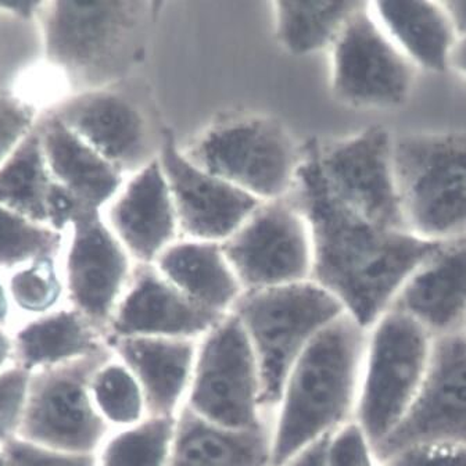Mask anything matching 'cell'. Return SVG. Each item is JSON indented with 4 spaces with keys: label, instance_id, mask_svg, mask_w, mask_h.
<instances>
[{
    "label": "cell",
    "instance_id": "35",
    "mask_svg": "<svg viewBox=\"0 0 466 466\" xmlns=\"http://www.w3.org/2000/svg\"><path fill=\"white\" fill-rule=\"evenodd\" d=\"M382 462L385 466H466V447L447 444L407 447Z\"/></svg>",
    "mask_w": 466,
    "mask_h": 466
},
{
    "label": "cell",
    "instance_id": "4",
    "mask_svg": "<svg viewBox=\"0 0 466 466\" xmlns=\"http://www.w3.org/2000/svg\"><path fill=\"white\" fill-rule=\"evenodd\" d=\"M393 167L405 229L443 243L466 235V134L393 137Z\"/></svg>",
    "mask_w": 466,
    "mask_h": 466
},
{
    "label": "cell",
    "instance_id": "27",
    "mask_svg": "<svg viewBox=\"0 0 466 466\" xmlns=\"http://www.w3.org/2000/svg\"><path fill=\"white\" fill-rule=\"evenodd\" d=\"M364 2H277V33L293 55L330 47L350 17Z\"/></svg>",
    "mask_w": 466,
    "mask_h": 466
},
{
    "label": "cell",
    "instance_id": "18",
    "mask_svg": "<svg viewBox=\"0 0 466 466\" xmlns=\"http://www.w3.org/2000/svg\"><path fill=\"white\" fill-rule=\"evenodd\" d=\"M221 319V314L189 300L155 266L140 264L111 317L110 328L118 339H185L213 329Z\"/></svg>",
    "mask_w": 466,
    "mask_h": 466
},
{
    "label": "cell",
    "instance_id": "38",
    "mask_svg": "<svg viewBox=\"0 0 466 466\" xmlns=\"http://www.w3.org/2000/svg\"><path fill=\"white\" fill-rule=\"evenodd\" d=\"M441 4L451 21L458 41L466 38V2H441Z\"/></svg>",
    "mask_w": 466,
    "mask_h": 466
},
{
    "label": "cell",
    "instance_id": "32",
    "mask_svg": "<svg viewBox=\"0 0 466 466\" xmlns=\"http://www.w3.org/2000/svg\"><path fill=\"white\" fill-rule=\"evenodd\" d=\"M31 376L15 364L0 373V449L18 436Z\"/></svg>",
    "mask_w": 466,
    "mask_h": 466
},
{
    "label": "cell",
    "instance_id": "41",
    "mask_svg": "<svg viewBox=\"0 0 466 466\" xmlns=\"http://www.w3.org/2000/svg\"><path fill=\"white\" fill-rule=\"evenodd\" d=\"M12 301H10L9 291L7 286L0 280V328L7 324L10 317V309H12Z\"/></svg>",
    "mask_w": 466,
    "mask_h": 466
},
{
    "label": "cell",
    "instance_id": "39",
    "mask_svg": "<svg viewBox=\"0 0 466 466\" xmlns=\"http://www.w3.org/2000/svg\"><path fill=\"white\" fill-rule=\"evenodd\" d=\"M15 359V339L0 328V373L7 370L10 360Z\"/></svg>",
    "mask_w": 466,
    "mask_h": 466
},
{
    "label": "cell",
    "instance_id": "21",
    "mask_svg": "<svg viewBox=\"0 0 466 466\" xmlns=\"http://www.w3.org/2000/svg\"><path fill=\"white\" fill-rule=\"evenodd\" d=\"M45 160L53 178L86 210L103 211L126 177L71 131L55 114L38 123Z\"/></svg>",
    "mask_w": 466,
    "mask_h": 466
},
{
    "label": "cell",
    "instance_id": "9",
    "mask_svg": "<svg viewBox=\"0 0 466 466\" xmlns=\"http://www.w3.org/2000/svg\"><path fill=\"white\" fill-rule=\"evenodd\" d=\"M330 49L332 91L344 105L388 110L411 95L417 68L389 38L370 4L350 17Z\"/></svg>",
    "mask_w": 466,
    "mask_h": 466
},
{
    "label": "cell",
    "instance_id": "28",
    "mask_svg": "<svg viewBox=\"0 0 466 466\" xmlns=\"http://www.w3.org/2000/svg\"><path fill=\"white\" fill-rule=\"evenodd\" d=\"M175 425L171 417H155L113 437L97 466H167Z\"/></svg>",
    "mask_w": 466,
    "mask_h": 466
},
{
    "label": "cell",
    "instance_id": "33",
    "mask_svg": "<svg viewBox=\"0 0 466 466\" xmlns=\"http://www.w3.org/2000/svg\"><path fill=\"white\" fill-rule=\"evenodd\" d=\"M36 126L33 106L20 96L0 91V167Z\"/></svg>",
    "mask_w": 466,
    "mask_h": 466
},
{
    "label": "cell",
    "instance_id": "14",
    "mask_svg": "<svg viewBox=\"0 0 466 466\" xmlns=\"http://www.w3.org/2000/svg\"><path fill=\"white\" fill-rule=\"evenodd\" d=\"M67 232L62 274L68 299L89 324H110L131 280V256L106 224L102 211H79Z\"/></svg>",
    "mask_w": 466,
    "mask_h": 466
},
{
    "label": "cell",
    "instance_id": "12",
    "mask_svg": "<svg viewBox=\"0 0 466 466\" xmlns=\"http://www.w3.org/2000/svg\"><path fill=\"white\" fill-rule=\"evenodd\" d=\"M312 149L325 185L340 203L373 224L405 229L389 132L370 128L328 145L312 143Z\"/></svg>",
    "mask_w": 466,
    "mask_h": 466
},
{
    "label": "cell",
    "instance_id": "11",
    "mask_svg": "<svg viewBox=\"0 0 466 466\" xmlns=\"http://www.w3.org/2000/svg\"><path fill=\"white\" fill-rule=\"evenodd\" d=\"M221 246L248 291L311 279L309 224L288 198L262 203Z\"/></svg>",
    "mask_w": 466,
    "mask_h": 466
},
{
    "label": "cell",
    "instance_id": "2",
    "mask_svg": "<svg viewBox=\"0 0 466 466\" xmlns=\"http://www.w3.org/2000/svg\"><path fill=\"white\" fill-rule=\"evenodd\" d=\"M368 330L341 315L318 332L291 368L272 439L282 466L356 415Z\"/></svg>",
    "mask_w": 466,
    "mask_h": 466
},
{
    "label": "cell",
    "instance_id": "26",
    "mask_svg": "<svg viewBox=\"0 0 466 466\" xmlns=\"http://www.w3.org/2000/svg\"><path fill=\"white\" fill-rule=\"evenodd\" d=\"M103 351L94 325L74 309L41 315L15 338V365L31 373Z\"/></svg>",
    "mask_w": 466,
    "mask_h": 466
},
{
    "label": "cell",
    "instance_id": "5",
    "mask_svg": "<svg viewBox=\"0 0 466 466\" xmlns=\"http://www.w3.org/2000/svg\"><path fill=\"white\" fill-rule=\"evenodd\" d=\"M235 306L256 354L264 407L280 400L307 344L346 314L340 301L312 279L248 291Z\"/></svg>",
    "mask_w": 466,
    "mask_h": 466
},
{
    "label": "cell",
    "instance_id": "19",
    "mask_svg": "<svg viewBox=\"0 0 466 466\" xmlns=\"http://www.w3.org/2000/svg\"><path fill=\"white\" fill-rule=\"evenodd\" d=\"M434 339L462 333L466 324V235L441 243L415 269L394 301Z\"/></svg>",
    "mask_w": 466,
    "mask_h": 466
},
{
    "label": "cell",
    "instance_id": "34",
    "mask_svg": "<svg viewBox=\"0 0 466 466\" xmlns=\"http://www.w3.org/2000/svg\"><path fill=\"white\" fill-rule=\"evenodd\" d=\"M7 466H97L94 454H70L35 446L18 437L2 447Z\"/></svg>",
    "mask_w": 466,
    "mask_h": 466
},
{
    "label": "cell",
    "instance_id": "23",
    "mask_svg": "<svg viewBox=\"0 0 466 466\" xmlns=\"http://www.w3.org/2000/svg\"><path fill=\"white\" fill-rule=\"evenodd\" d=\"M153 266L189 300L216 314L222 315L242 298V285L221 243L181 238Z\"/></svg>",
    "mask_w": 466,
    "mask_h": 466
},
{
    "label": "cell",
    "instance_id": "22",
    "mask_svg": "<svg viewBox=\"0 0 466 466\" xmlns=\"http://www.w3.org/2000/svg\"><path fill=\"white\" fill-rule=\"evenodd\" d=\"M370 9L417 71L450 68L458 36L441 2H373Z\"/></svg>",
    "mask_w": 466,
    "mask_h": 466
},
{
    "label": "cell",
    "instance_id": "10",
    "mask_svg": "<svg viewBox=\"0 0 466 466\" xmlns=\"http://www.w3.org/2000/svg\"><path fill=\"white\" fill-rule=\"evenodd\" d=\"M258 364L237 315L219 320L204 343L190 391L195 414L222 428H259Z\"/></svg>",
    "mask_w": 466,
    "mask_h": 466
},
{
    "label": "cell",
    "instance_id": "1",
    "mask_svg": "<svg viewBox=\"0 0 466 466\" xmlns=\"http://www.w3.org/2000/svg\"><path fill=\"white\" fill-rule=\"evenodd\" d=\"M286 198L309 224L311 279L367 330L393 307L415 269L441 245L373 224L346 208L325 185L312 143L301 155Z\"/></svg>",
    "mask_w": 466,
    "mask_h": 466
},
{
    "label": "cell",
    "instance_id": "37",
    "mask_svg": "<svg viewBox=\"0 0 466 466\" xmlns=\"http://www.w3.org/2000/svg\"><path fill=\"white\" fill-rule=\"evenodd\" d=\"M44 2H0V15L18 20L36 21Z\"/></svg>",
    "mask_w": 466,
    "mask_h": 466
},
{
    "label": "cell",
    "instance_id": "7",
    "mask_svg": "<svg viewBox=\"0 0 466 466\" xmlns=\"http://www.w3.org/2000/svg\"><path fill=\"white\" fill-rule=\"evenodd\" d=\"M182 152L196 166L261 203L288 198L301 163L288 132L264 116L218 124Z\"/></svg>",
    "mask_w": 466,
    "mask_h": 466
},
{
    "label": "cell",
    "instance_id": "16",
    "mask_svg": "<svg viewBox=\"0 0 466 466\" xmlns=\"http://www.w3.org/2000/svg\"><path fill=\"white\" fill-rule=\"evenodd\" d=\"M52 114L124 177L157 158L153 157L152 137L142 111L110 89L74 94L58 103Z\"/></svg>",
    "mask_w": 466,
    "mask_h": 466
},
{
    "label": "cell",
    "instance_id": "20",
    "mask_svg": "<svg viewBox=\"0 0 466 466\" xmlns=\"http://www.w3.org/2000/svg\"><path fill=\"white\" fill-rule=\"evenodd\" d=\"M0 204L15 213L66 233L81 204L53 178L38 126L0 167Z\"/></svg>",
    "mask_w": 466,
    "mask_h": 466
},
{
    "label": "cell",
    "instance_id": "17",
    "mask_svg": "<svg viewBox=\"0 0 466 466\" xmlns=\"http://www.w3.org/2000/svg\"><path fill=\"white\" fill-rule=\"evenodd\" d=\"M103 218L132 259L153 266L168 246L181 239L178 218L157 158L129 175Z\"/></svg>",
    "mask_w": 466,
    "mask_h": 466
},
{
    "label": "cell",
    "instance_id": "44",
    "mask_svg": "<svg viewBox=\"0 0 466 466\" xmlns=\"http://www.w3.org/2000/svg\"><path fill=\"white\" fill-rule=\"evenodd\" d=\"M372 466H385V465H383V462H378V463H375V465H372Z\"/></svg>",
    "mask_w": 466,
    "mask_h": 466
},
{
    "label": "cell",
    "instance_id": "29",
    "mask_svg": "<svg viewBox=\"0 0 466 466\" xmlns=\"http://www.w3.org/2000/svg\"><path fill=\"white\" fill-rule=\"evenodd\" d=\"M65 233L36 224L0 204V269H15L44 258L57 257Z\"/></svg>",
    "mask_w": 466,
    "mask_h": 466
},
{
    "label": "cell",
    "instance_id": "31",
    "mask_svg": "<svg viewBox=\"0 0 466 466\" xmlns=\"http://www.w3.org/2000/svg\"><path fill=\"white\" fill-rule=\"evenodd\" d=\"M6 286L13 306L38 317L52 312L65 291L56 257H44L15 269Z\"/></svg>",
    "mask_w": 466,
    "mask_h": 466
},
{
    "label": "cell",
    "instance_id": "30",
    "mask_svg": "<svg viewBox=\"0 0 466 466\" xmlns=\"http://www.w3.org/2000/svg\"><path fill=\"white\" fill-rule=\"evenodd\" d=\"M91 394L103 420L116 425H137L145 396L134 373L123 364L106 361L95 372Z\"/></svg>",
    "mask_w": 466,
    "mask_h": 466
},
{
    "label": "cell",
    "instance_id": "25",
    "mask_svg": "<svg viewBox=\"0 0 466 466\" xmlns=\"http://www.w3.org/2000/svg\"><path fill=\"white\" fill-rule=\"evenodd\" d=\"M116 350L156 417H169L189 380L192 344L185 339L127 338L118 339Z\"/></svg>",
    "mask_w": 466,
    "mask_h": 466
},
{
    "label": "cell",
    "instance_id": "43",
    "mask_svg": "<svg viewBox=\"0 0 466 466\" xmlns=\"http://www.w3.org/2000/svg\"><path fill=\"white\" fill-rule=\"evenodd\" d=\"M462 335L465 336V338H466V324H465V327H463Z\"/></svg>",
    "mask_w": 466,
    "mask_h": 466
},
{
    "label": "cell",
    "instance_id": "15",
    "mask_svg": "<svg viewBox=\"0 0 466 466\" xmlns=\"http://www.w3.org/2000/svg\"><path fill=\"white\" fill-rule=\"evenodd\" d=\"M185 239L224 243L261 206L258 198L193 164L171 137L157 157Z\"/></svg>",
    "mask_w": 466,
    "mask_h": 466
},
{
    "label": "cell",
    "instance_id": "40",
    "mask_svg": "<svg viewBox=\"0 0 466 466\" xmlns=\"http://www.w3.org/2000/svg\"><path fill=\"white\" fill-rule=\"evenodd\" d=\"M450 68H454L461 76L466 81V38L460 39L455 45L454 52L451 56Z\"/></svg>",
    "mask_w": 466,
    "mask_h": 466
},
{
    "label": "cell",
    "instance_id": "24",
    "mask_svg": "<svg viewBox=\"0 0 466 466\" xmlns=\"http://www.w3.org/2000/svg\"><path fill=\"white\" fill-rule=\"evenodd\" d=\"M272 441L256 429L222 428L185 410L175 425L167 466H268Z\"/></svg>",
    "mask_w": 466,
    "mask_h": 466
},
{
    "label": "cell",
    "instance_id": "3",
    "mask_svg": "<svg viewBox=\"0 0 466 466\" xmlns=\"http://www.w3.org/2000/svg\"><path fill=\"white\" fill-rule=\"evenodd\" d=\"M155 5L44 2L35 23L47 65L81 92L110 89L139 62Z\"/></svg>",
    "mask_w": 466,
    "mask_h": 466
},
{
    "label": "cell",
    "instance_id": "42",
    "mask_svg": "<svg viewBox=\"0 0 466 466\" xmlns=\"http://www.w3.org/2000/svg\"><path fill=\"white\" fill-rule=\"evenodd\" d=\"M0 466H7L6 460H5V455L4 452H2V450H0Z\"/></svg>",
    "mask_w": 466,
    "mask_h": 466
},
{
    "label": "cell",
    "instance_id": "6",
    "mask_svg": "<svg viewBox=\"0 0 466 466\" xmlns=\"http://www.w3.org/2000/svg\"><path fill=\"white\" fill-rule=\"evenodd\" d=\"M434 340L417 320L393 307L368 329L354 417L373 449L399 426L414 402Z\"/></svg>",
    "mask_w": 466,
    "mask_h": 466
},
{
    "label": "cell",
    "instance_id": "36",
    "mask_svg": "<svg viewBox=\"0 0 466 466\" xmlns=\"http://www.w3.org/2000/svg\"><path fill=\"white\" fill-rule=\"evenodd\" d=\"M330 434L322 437L319 441L312 443L311 446L304 449L300 454L293 458L290 466H327L328 444H329Z\"/></svg>",
    "mask_w": 466,
    "mask_h": 466
},
{
    "label": "cell",
    "instance_id": "8",
    "mask_svg": "<svg viewBox=\"0 0 466 466\" xmlns=\"http://www.w3.org/2000/svg\"><path fill=\"white\" fill-rule=\"evenodd\" d=\"M106 351L31 376L18 439L70 454H94L106 434V420L97 412L91 382Z\"/></svg>",
    "mask_w": 466,
    "mask_h": 466
},
{
    "label": "cell",
    "instance_id": "13",
    "mask_svg": "<svg viewBox=\"0 0 466 466\" xmlns=\"http://www.w3.org/2000/svg\"><path fill=\"white\" fill-rule=\"evenodd\" d=\"M423 444L466 447V338L434 340L422 386L401 422L375 447L382 462L400 450Z\"/></svg>",
    "mask_w": 466,
    "mask_h": 466
}]
</instances>
